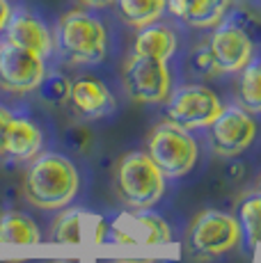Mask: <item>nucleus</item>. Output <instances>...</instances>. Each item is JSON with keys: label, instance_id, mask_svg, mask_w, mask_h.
Returning <instances> with one entry per match:
<instances>
[{"label": "nucleus", "instance_id": "nucleus-21", "mask_svg": "<svg viewBox=\"0 0 261 263\" xmlns=\"http://www.w3.org/2000/svg\"><path fill=\"white\" fill-rule=\"evenodd\" d=\"M236 220H238L240 234L245 236L248 245L259 247L261 245V192L240 201Z\"/></svg>", "mask_w": 261, "mask_h": 263}, {"label": "nucleus", "instance_id": "nucleus-18", "mask_svg": "<svg viewBox=\"0 0 261 263\" xmlns=\"http://www.w3.org/2000/svg\"><path fill=\"white\" fill-rule=\"evenodd\" d=\"M117 14L130 28L156 23L167 12V0H115Z\"/></svg>", "mask_w": 261, "mask_h": 263}, {"label": "nucleus", "instance_id": "nucleus-16", "mask_svg": "<svg viewBox=\"0 0 261 263\" xmlns=\"http://www.w3.org/2000/svg\"><path fill=\"white\" fill-rule=\"evenodd\" d=\"M42 144L44 133L37 124H32L30 119H12L7 142H5V154H9L14 160H32L42 151Z\"/></svg>", "mask_w": 261, "mask_h": 263}, {"label": "nucleus", "instance_id": "nucleus-28", "mask_svg": "<svg viewBox=\"0 0 261 263\" xmlns=\"http://www.w3.org/2000/svg\"><path fill=\"white\" fill-rule=\"evenodd\" d=\"M113 263H147V261H135V259H122V261H113Z\"/></svg>", "mask_w": 261, "mask_h": 263}, {"label": "nucleus", "instance_id": "nucleus-12", "mask_svg": "<svg viewBox=\"0 0 261 263\" xmlns=\"http://www.w3.org/2000/svg\"><path fill=\"white\" fill-rule=\"evenodd\" d=\"M5 42L18 48L32 50L44 60L53 53V32L42 18H37L28 9H14L9 23L5 25Z\"/></svg>", "mask_w": 261, "mask_h": 263}, {"label": "nucleus", "instance_id": "nucleus-25", "mask_svg": "<svg viewBox=\"0 0 261 263\" xmlns=\"http://www.w3.org/2000/svg\"><path fill=\"white\" fill-rule=\"evenodd\" d=\"M12 5H9V0H0V34L5 32V25L9 23V16H12Z\"/></svg>", "mask_w": 261, "mask_h": 263}, {"label": "nucleus", "instance_id": "nucleus-26", "mask_svg": "<svg viewBox=\"0 0 261 263\" xmlns=\"http://www.w3.org/2000/svg\"><path fill=\"white\" fill-rule=\"evenodd\" d=\"M85 7H92V9H103L108 5H115V0H80Z\"/></svg>", "mask_w": 261, "mask_h": 263}, {"label": "nucleus", "instance_id": "nucleus-22", "mask_svg": "<svg viewBox=\"0 0 261 263\" xmlns=\"http://www.w3.org/2000/svg\"><path fill=\"white\" fill-rule=\"evenodd\" d=\"M39 92L46 101L51 103H64L69 99V92H71V83H69L67 76L62 73H46L39 85Z\"/></svg>", "mask_w": 261, "mask_h": 263}, {"label": "nucleus", "instance_id": "nucleus-27", "mask_svg": "<svg viewBox=\"0 0 261 263\" xmlns=\"http://www.w3.org/2000/svg\"><path fill=\"white\" fill-rule=\"evenodd\" d=\"M48 263H78V261H73V259H55V261H48Z\"/></svg>", "mask_w": 261, "mask_h": 263}, {"label": "nucleus", "instance_id": "nucleus-10", "mask_svg": "<svg viewBox=\"0 0 261 263\" xmlns=\"http://www.w3.org/2000/svg\"><path fill=\"white\" fill-rule=\"evenodd\" d=\"M211 144L218 156L232 158L248 149L257 138V121L240 105H227L211 121Z\"/></svg>", "mask_w": 261, "mask_h": 263}, {"label": "nucleus", "instance_id": "nucleus-4", "mask_svg": "<svg viewBox=\"0 0 261 263\" xmlns=\"http://www.w3.org/2000/svg\"><path fill=\"white\" fill-rule=\"evenodd\" d=\"M147 156L165 179H181L197 163V142L190 130L165 121L149 133Z\"/></svg>", "mask_w": 261, "mask_h": 263}, {"label": "nucleus", "instance_id": "nucleus-23", "mask_svg": "<svg viewBox=\"0 0 261 263\" xmlns=\"http://www.w3.org/2000/svg\"><path fill=\"white\" fill-rule=\"evenodd\" d=\"M190 62H193V67H195V71H197V73H204V76L218 73V71H215V67H213V60H211V53H209L207 44L195 50V55L190 58Z\"/></svg>", "mask_w": 261, "mask_h": 263}, {"label": "nucleus", "instance_id": "nucleus-3", "mask_svg": "<svg viewBox=\"0 0 261 263\" xmlns=\"http://www.w3.org/2000/svg\"><path fill=\"white\" fill-rule=\"evenodd\" d=\"M117 197L133 211L156 206L165 192V176L152 163L147 151H130L117 165L115 174Z\"/></svg>", "mask_w": 261, "mask_h": 263}, {"label": "nucleus", "instance_id": "nucleus-15", "mask_svg": "<svg viewBox=\"0 0 261 263\" xmlns=\"http://www.w3.org/2000/svg\"><path fill=\"white\" fill-rule=\"evenodd\" d=\"M179 48V37L170 25L165 23H149L144 28H138V34L133 39V55H142V58H154L167 62L174 58Z\"/></svg>", "mask_w": 261, "mask_h": 263}, {"label": "nucleus", "instance_id": "nucleus-7", "mask_svg": "<svg viewBox=\"0 0 261 263\" xmlns=\"http://www.w3.org/2000/svg\"><path fill=\"white\" fill-rule=\"evenodd\" d=\"M238 220L222 211H202L188 229V245L195 254L220 256L240 242Z\"/></svg>", "mask_w": 261, "mask_h": 263}, {"label": "nucleus", "instance_id": "nucleus-6", "mask_svg": "<svg viewBox=\"0 0 261 263\" xmlns=\"http://www.w3.org/2000/svg\"><path fill=\"white\" fill-rule=\"evenodd\" d=\"M122 83L126 94L138 103H165L172 92V71L163 60L130 53L122 69Z\"/></svg>", "mask_w": 261, "mask_h": 263}, {"label": "nucleus", "instance_id": "nucleus-19", "mask_svg": "<svg viewBox=\"0 0 261 263\" xmlns=\"http://www.w3.org/2000/svg\"><path fill=\"white\" fill-rule=\"evenodd\" d=\"M87 211L71 209L64 211L62 215L55 220L53 229H51V240L53 242H62V245H80L85 242V222H87Z\"/></svg>", "mask_w": 261, "mask_h": 263}, {"label": "nucleus", "instance_id": "nucleus-17", "mask_svg": "<svg viewBox=\"0 0 261 263\" xmlns=\"http://www.w3.org/2000/svg\"><path fill=\"white\" fill-rule=\"evenodd\" d=\"M42 231L32 217L18 211H7L0 217V245H37Z\"/></svg>", "mask_w": 261, "mask_h": 263}, {"label": "nucleus", "instance_id": "nucleus-5", "mask_svg": "<svg viewBox=\"0 0 261 263\" xmlns=\"http://www.w3.org/2000/svg\"><path fill=\"white\" fill-rule=\"evenodd\" d=\"M222 108V101L211 87L190 83L170 92V96L165 99L163 115L172 124L181 126L185 130H193L211 126V121L218 117Z\"/></svg>", "mask_w": 261, "mask_h": 263}, {"label": "nucleus", "instance_id": "nucleus-14", "mask_svg": "<svg viewBox=\"0 0 261 263\" xmlns=\"http://www.w3.org/2000/svg\"><path fill=\"white\" fill-rule=\"evenodd\" d=\"M69 101H71L73 110H76L83 119L105 117V115L113 112V108H115V99H113V94H110V89L105 87L101 80L87 78V76H83V78L71 83Z\"/></svg>", "mask_w": 261, "mask_h": 263}, {"label": "nucleus", "instance_id": "nucleus-9", "mask_svg": "<svg viewBox=\"0 0 261 263\" xmlns=\"http://www.w3.org/2000/svg\"><path fill=\"white\" fill-rule=\"evenodd\" d=\"M46 76V60L32 50L18 48L9 42L0 44V89L9 94H28L42 85Z\"/></svg>", "mask_w": 261, "mask_h": 263}, {"label": "nucleus", "instance_id": "nucleus-24", "mask_svg": "<svg viewBox=\"0 0 261 263\" xmlns=\"http://www.w3.org/2000/svg\"><path fill=\"white\" fill-rule=\"evenodd\" d=\"M14 115L9 112L5 105H0V156L5 154V142H7V133H9V126H12Z\"/></svg>", "mask_w": 261, "mask_h": 263}, {"label": "nucleus", "instance_id": "nucleus-1", "mask_svg": "<svg viewBox=\"0 0 261 263\" xmlns=\"http://www.w3.org/2000/svg\"><path fill=\"white\" fill-rule=\"evenodd\" d=\"M80 188L76 165L60 154H37L26 176V197L42 211L69 206Z\"/></svg>", "mask_w": 261, "mask_h": 263}, {"label": "nucleus", "instance_id": "nucleus-11", "mask_svg": "<svg viewBox=\"0 0 261 263\" xmlns=\"http://www.w3.org/2000/svg\"><path fill=\"white\" fill-rule=\"evenodd\" d=\"M122 245H165L172 240L170 224L156 213H122L108 227V238Z\"/></svg>", "mask_w": 261, "mask_h": 263}, {"label": "nucleus", "instance_id": "nucleus-8", "mask_svg": "<svg viewBox=\"0 0 261 263\" xmlns=\"http://www.w3.org/2000/svg\"><path fill=\"white\" fill-rule=\"evenodd\" d=\"M207 48L213 60V67L218 73H240L252 62L254 55V39L234 21H222L211 28Z\"/></svg>", "mask_w": 261, "mask_h": 263}, {"label": "nucleus", "instance_id": "nucleus-13", "mask_svg": "<svg viewBox=\"0 0 261 263\" xmlns=\"http://www.w3.org/2000/svg\"><path fill=\"white\" fill-rule=\"evenodd\" d=\"M234 0H167V12L190 28L209 30L227 18Z\"/></svg>", "mask_w": 261, "mask_h": 263}, {"label": "nucleus", "instance_id": "nucleus-20", "mask_svg": "<svg viewBox=\"0 0 261 263\" xmlns=\"http://www.w3.org/2000/svg\"><path fill=\"white\" fill-rule=\"evenodd\" d=\"M238 103L250 115L261 112V60H252L245 69H240Z\"/></svg>", "mask_w": 261, "mask_h": 263}, {"label": "nucleus", "instance_id": "nucleus-2", "mask_svg": "<svg viewBox=\"0 0 261 263\" xmlns=\"http://www.w3.org/2000/svg\"><path fill=\"white\" fill-rule=\"evenodd\" d=\"M53 48L71 64H99L108 53V30L97 14L71 9L58 21Z\"/></svg>", "mask_w": 261, "mask_h": 263}]
</instances>
